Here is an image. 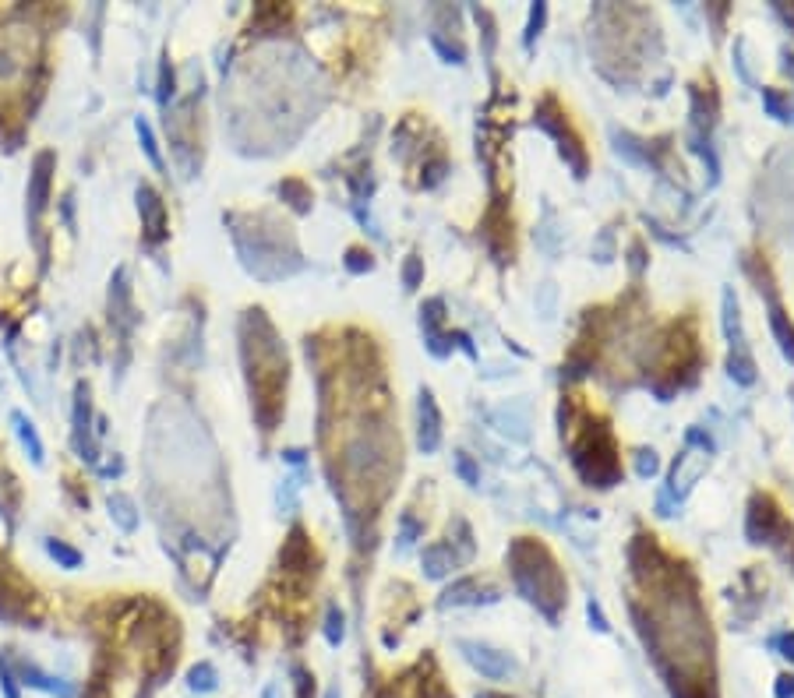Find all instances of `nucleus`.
Segmentation results:
<instances>
[{
  "instance_id": "obj_25",
  "label": "nucleus",
  "mask_w": 794,
  "mask_h": 698,
  "mask_svg": "<svg viewBox=\"0 0 794 698\" xmlns=\"http://www.w3.org/2000/svg\"><path fill=\"white\" fill-rule=\"evenodd\" d=\"M279 194H287V198H294V205L301 208V212H308V201H311V194L304 191V184H297V180H287L283 187H279Z\"/></svg>"
},
{
  "instance_id": "obj_18",
  "label": "nucleus",
  "mask_w": 794,
  "mask_h": 698,
  "mask_svg": "<svg viewBox=\"0 0 794 698\" xmlns=\"http://www.w3.org/2000/svg\"><path fill=\"white\" fill-rule=\"evenodd\" d=\"M635 473H639L642 480L660 473V459H656V451H653V448H639V451H635Z\"/></svg>"
},
{
  "instance_id": "obj_9",
  "label": "nucleus",
  "mask_w": 794,
  "mask_h": 698,
  "mask_svg": "<svg viewBox=\"0 0 794 698\" xmlns=\"http://www.w3.org/2000/svg\"><path fill=\"white\" fill-rule=\"evenodd\" d=\"M460 653L467 656V663L480 671L483 678H491V681H501V678H508L512 671H515V663L508 660V653H498V649H491V646H483V642H470V639H463L460 642Z\"/></svg>"
},
{
  "instance_id": "obj_1",
  "label": "nucleus",
  "mask_w": 794,
  "mask_h": 698,
  "mask_svg": "<svg viewBox=\"0 0 794 698\" xmlns=\"http://www.w3.org/2000/svg\"><path fill=\"white\" fill-rule=\"evenodd\" d=\"M629 564L639 585L629 610L671 698H717L713 631L692 571L664 554L656 537H635Z\"/></svg>"
},
{
  "instance_id": "obj_11",
  "label": "nucleus",
  "mask_w": 794,
  "mask_h": 698,
  "mask_svg": "<svg viewBox=\"0 0 794 698\" xmlns=\"http://www.w3.org/2000/svg\"><path fill=\"white\" fill-rule=\"evenodd\" d=\"M727 374L735 385H756V357L749 349V342H731V357H727Z\"/></svg>"
},
{
  "instance_id": "obj_37",
  "label": "nucleus",
  "mask_w": 794,
  "mask_h": 698,
  "mask_svg": "<svg viewBox=\"0 0 794 698\" xmlns=\"http://www.w3.org/2000/svg\"><path fill=\"white\" fill-rule=\"evenodd\" d=\"M781 67H784V75H791L794 78V50H788V46L781 50Z\"/></svg>"
},
{
  "instance_id": "obj_3",
  "label": "nucleus",
  "mask_w": 794,
  "mask_h": 698,
  "mask_svg": "<svg viewBox=\"0 0 794 698\" xmlns=\"http://www.w3.org/2000/svg\"><path fill=\"white\" fill-rule=\"evenodd\" d=\"M508 571H512V582H515L519 596L526 603H533L547 621H558V614L569 600L565 596L569 582H565L554 554L544 544H537L530 537H519L508 547Z\"/></svg>"
},
{
  "instance_id": "obj_16",
  "label": "nucleus",
  "mask_w": 794,
  "mask_h": 698,
  "mask_svg": "<svg viewBox=\"0 0 794 698\" xmlns=\"http://www.w3.org/2000/svg\"><path fill=\"white\" fill-rule=\"evenodd\" d=\"M544 21H547V4L537 0V4L530 7V21H526V32H523V43H526V46L537 43V35L544 32Z\"/></svg>"
},
{
  "instance_id": "obj_29",
  "label": "nucleus",
  "mask_w": 794,
  "mask_h": 698,
  "mask_svg": "<svg viewBox=\"0 0 794 698\" xmlns=\"http://www.w3.org/2000/svg\"><path fill=\"white\" fill-rule=\"evenodd\" d=\"M770 646H774V649H777V653H781V656H784V660H788V663L794 667V631H784V635H777V639H774Z\"/></svg>"
},
{
  "instance_id": "obj_2",
  "label": "nucleus",
  "mask_w": 794,
  "mask_h": 698,
  "mask_svg": "<svg viewBox=\"0 0 794 698\" xmlns=\"http://www.w3.org/2000/svg\"><path fill=\"white\" fill-rule=\"evenodd\" d=\"M248 325L255 328V335L244 328V357L248 367L258 374H251V392H255V413L262 420L265 430H272V423L283 410V388H287V353L279 349L272 325L262 318V310H251Z\"/></svg>"
},
{
  "instance_id": "obj_20",
  "label": "nucleus",
  "mask_w": 794,
  "mask_h": 698,
  "mask_svg": "<svg viewBox=\"0 0 794 698\" xmlns=\"http://www.w3.org/2000/svg\"><path fill=\"white\" fill-rule=\"evenodd\" d=\"M142 208L149 212V226H153V237H159V226H162V208H159V201H156V194L149 191V187H142Z\"/></svg>"
},
{
  "instance_id": "obj_19",
  "label": "nucleus",
  "mask_w": 794,
  "mask_h": 698,
  "mask_svg": "<svg viewBox=\"0 0 794 698\" xmlns=\"http://www.w3.org/2000/svg\"><path fill=\"white\" fill-rule=\"evenodd\" d=\"M452 462H456V473H460V480H463V483H470V487L480 483V469H476V462L467 455V451H456V459H452Z\"/></svg>"
},
{
  "instance_id": "obj_17",
  "label": "nucleus",
  "mask_w": 794,
  "mask_h": 698,
  "mask_svg": "<svg viewBox=\"0 0 794 698\" xmlns=\"http://www.w3.org/2000/svg\"><path fill=\"white\" fill-rule=\"evenodd\" d=\"M431 46H435V50H438V53L445 57V64H467V50H463L460 43H452V46H449V43H445V39H442L438 32H431Z\"/></svg>"
},
{
  "instance_id": "obj_32",
  "label": "nucleus",
  "mask_w": 794,
  "mask_h": 698,
  "mask_svg": "<svg viewBox=\"0 0 794 698\" xmlns=\"http://www.w3.org/2000/svg\"><path fill=\"white\" fill-rule=\"evenodd\" d=\"M138 135H142V145H145V152H149V159H153V162H156V166H162V159H159L156 145H153V131H149V124H145V121H138Z\"/></svg>"
},
{
  "instance_id": "obj_6",
  "label": "nucleus",
  "mask_w": 794,
  "mask_h": 698,
  "mask_svg": "<svg viewBox=\"0 0 794 698\" xmlns=\"http://www.w3.org/2000/svg\"><path fill=\"white\" fill-rule=\"evenodd\" d=\"M533 124H537L540 131H547L551 138L558 141V152H562V159H565V166L572 169V176H576V180H583V176L590 173V159H586V148H583L579 135L572 131V124L565 121V114L558 110L554 96H547V99H544V103L537 106V117H533Z\"/></svg>"
},
{
  "instance_id": "obj_27",
  "label": "nucleus",
  "mask_w": 794,
  "mask_h": 698,
  "mask_svg": "<svg viewBox=\"0 0 794 698\" xmlns=\"http://www.w3.org/2000/svg\"><path fill=\"white\" fill-rule=\"evenodd\" d=\"M46 166H50V155L39 159V169H35V191H32V205L43 208V194H46Z\"/></svg>"
},
{
  "instance_id": "obj_21",
  "label": "nucleus",
  "mask_w": 794,
  "mask_h": 698,
  "mask_svg": "<svg viewBox=\"0 0 794 698\" xmlns=\"http://www.w3.org/2000/svg\"><path fill=\"white\" fill-rule=\"evenodd\" d=\"M14 423H18V434H21V441L28 444V451H32V459L35 462H43V444H39V437H35V430H32V423L25 417H14Z\"/></svg>"
},
{
  "instance_id": "obj_39",
  "label": "nucleus",
  "mask_w": 794,
  "mask_h": 698,
  "mask_svg": "<svg viewBox=\"0 0 794 698\" xmlns=\"http://www.w3.org/2000/svg\"><path fill=\"white\" fill-rule=\"evenodd\" d=\"M325 698H339V688H328V695Z\"/></svg>"
},
{
  "instance_id": "obj_30",
  "label": "nucleus",
  "mask_w": 794,
  "mask_h": 698,
  "mask_svg": "<svg viewBox=\"0 0 794 698\" xmlns=\"http://www.w3.org/2000/svg\"><path fill=\"white\" fill-rule=\"evenodd\" d=\"M50 554H53L57 561H64L67 568H78V561H82L78 554H75V551H71V547H64V544H57V540L50 544Z\"/></svg>"
},
{
  "instance_id": "obj_38",
  "label": "nucleus",
  "mask_w": 794,
  "mask_h": 698,
  "mask_svg": "<svg viewBox=\"0 0 794 698\" xmlns=\"http://www.w3.org/2000/svg\"><path fill=\"white\" fill-rule=\"evenodd\" d=\"M476 698H508V695H501V692H476Z\"/></svg>"
},
{
  "instance_id": "obj_23",
  "label": "nucleus",
  "mask_w": 794,
  "mask_h": 698,
  "mask_svg": "<svg viewBox=\"0 0 794 698\" xmlns=\"http://www.w3.org/2000/svg\"><path fill=\"white\" fill-rule=\"evenodd\" d=\"M346 269L360 276V272H371V269H374V262H371V255H367V251L350 247V251H346Z\"/></svg>"
},
{
  "instance_id": "obj_5",
  "label": "nucleus",
  "mask_w": 794,
  "mask_h": 698,
  "mask_svg": "<svg viewBox=\"0 0 794 698\" xmlns=\"http://www.w3.org/2000/svg\"><path fill=\"white\" fill-rule=\"evenodd\" d=\"M745 537L756 547H774L784 561L794 554V526L784 519L781 505L770 494H752L749 515H745Z\"/></svg>"
},
{
  "instance_id": "obj_14",
  "label": "nucleus",
  "mask_w": 794,
  "mask_h": 698,
  "mask_svg": "<svg viewBox=\"0 0 794 698\" xmlns=\"http://www.w3.org/2000/svg\"><path fill=\"white\" fill-rule=\"evenodd\" d=\"M724 335H727V342H742L745 339V332H742V307H738L735 289H724Z\"/></svg>"
},
{
  "instance_id": "obj_35",
  "label": "nucleus",
  "mask_w": 794,
  "mask_h": 698,
  "mask_svg": "<svg viewBox=\"0 0 794 698\" xmlns=\"http://www.w3.org/2000/svg\"><path fill=\"white\" fill-rule=\"evenodd\" d=\"M774 11L781 14V21H784V25L794 32V4H781V0H777V4H774Z\"/></svg>"
},
{
  "instance_id": "obj_7",
  "label": "nucleus",
  "mask_w": 794,
  "mask_h": 698,
  "mask_svg": "<svg viewBox=\"0 0 794 698\" xmlns=\"http://www.w3.org/2000/svg\"><path fill=\"white\" fill-rule=\"evenodd\" d=\"M710 455H713L710 437H706L703 430H688V434H685V451L678 455V462H674V469H671V480H667V498H678V501H681V498L696 487V480L706 473Z\"/></svg>"
},
{
  "instance_id": "obj_34",
  "label": "nucleus",
  "mask_w": 794,
  "mask_h": 698,
  "mask_svg": "<svg viewBox=\"0 0 794 698\" xmlns=\"http://www.w3.org/2000/svg\"><path fill=\"white\" fill-rule=\"evenodd\" d=\"M774 695L777 698H794V674H781V678H777Z\"/></svg>"
},
{
  "instance_id": "obj_22",
  "label": "nucleus",
  "mask_w": 794,
  "mask_h": 698,
  "mask_svg": "<svg viewBox=\"0 0 794 698\" xmlns=\"http://www.w3.org/2000/svg\"><path fill=\"white\" fill-rule=\"evenodd\" d=\"M191 688H194V692H212V688H216V671H212L208 663L194 667V671H191Z\"/></svg>"
},
{
  "instance_id": "obj_12",
  "label": "nucleus",
  "mask_w": 794,
  "mask_h": 698,
  "mask_svg": "<svg viewBox=\"0 0 794 698\" xmlns=\"http://www.w3.org/2000/svg\"><path fill=\"white\" fill-rule=\"evenodd\" d=\"M483 596H480V582L476 578H460V582H452L445 592H442V607H463V603H480ZM483 603H491V600H483Z\"/></svg>"
},
{
  "instance_id": "obj_36",
  "label": "nucleus",
  "mask_w": 794,
  "mask_h": 698,
  "mask_svg": "<svg viewBox=\"0 0 794 698\" xmlns=\"http://www.w3.org/2000/svg\"><path fill=\"white\" fill-rule=\"evenodd\" d=\"M629 255H633V272L639 276V272L646 269V255H642V244H639V240L633 244V251H629Z\"/></svg>"
},
{
  "instance_id": "obj_31",
  "label": "nucleus",
  "mask_w": 794,
  "mask_h": 698,
  "mask_svg": "<svg viewBox=\"0 0 794 698\" xmlns=\"http://www.w3.org/2000/svg\"><path fill=\"white\" fill-rule=\"evenodd\" d=\"M110 508H117V519H121V526H124V529H131V526H135V515H131V505H128L124 498H114V501H110Z\"/></svg>"
},
{
  "instance_id": "obj_15",
  "label": "nucleus",
  "mask_w": 794,
  "mask_h": 698,
  "mask_svg": "<svg viewBox=\"0 0 794 698\" xmlns=\"http://www.w3.org/2000/svg\"><path fill=\"white\" fill-rule=\"evenodd\" d=\"M763 92V106H766V114L774 117V121H781V124H794V106L777 92V89H759Z\"/></svg>"
},
{
  "instance_id": "obj_26",
  "label": "nucleus",
  "mask_w": 794,
  "mask_h": 698,
  "mask_svg": "<svg viewBox=\"0 0 794 698\" xmlns=\"http://www.w3.org/2000/svg\"><path fill=\"white\" fill-rule=\"evenodd\" d=\"M586 617H590V628L594 631H601V635H608L611 631V624H608V617H604V607L590 596V603H586Z\"/></svg>"
},
{
  "instance_id": "obj_10",
  "label": "nucleus",
  "mask_w": 794,
  "mask_h": 698,
  "mask_svg": "<svg viewBox=\"0 0 794 698\" xmlns=\"http://www.w3.org/2000/svg\"><path fill=\"white\" fill-rule=\"evenodd\" d=\"M417 413H421L417 441H421V448L431 455V451H438V444H442V413H438V403H435V392H431V388H421Z\"/></svg>"
},
{
  "instance_id": "obj_24",
  "label": "nucleus",
  "mask_w": 794,
  "mask_h": 698,
  "mask_svg": "<svg viewBox=\"0 0 794 698\" xmlns=\"http://www.w3.org/2000/svg\"><path fill=\"white\" fill-rule=\"evenodd\" d=\"M346 621H342V614L332 607L328 610V624H325V639H328V646H339L342 642V635H346V628H342Z\"/></svg>"
},
{
  "instance_id": "obj_13",
  "label": "nucleus",
  "mask_w": 794,
  "mask_h": 698,
  "mask_svg": "<svg viewBox=\"0 0 794 698\" xmlns=\"http://www.w3.org/2000/svg\"><path fill=\"white\" fill-rule=\"evenodd\" d=\"M452 568H456V554H452L449 547L435 544V547L424 551V575H428V578H445Z\"/></svg>"
},
{
  "instance_id": "obj_33",
  "label": "nucleus",
  "mask_w": 794,
  "mask_h": 698,
  "mask_svg": "<svg viewBox=\"0 0 794 698\" xmlns=\"http://www.w3.org/2000/svg\"><path fill=\"white\" fill-rule=\"evenodd\" d=\"M315 695V678L308 671H297V698H311Z\"/></svg>"
},
{
  "instance_id": "obj_4",
  "label": "nucleus",
  "mask_w": 794,
  "mask_h": 698,
  "mask_svg": "<svg viewBox=\"0 0 794 698\" xmlns=\"http://www.w3.org/2000/svg\"><path fill=\"white\" fill-rule=\"evenodd\" d=\"M572 466L590 487H601V490H608L622 480L618 444L604 420L583 413V434L572 441Z\"/></svg>"
},
{
  "instance_id": "obj_8",
  "label": "nucleus",
  "mask_w": 794,
  "mask_h": 698,
  "mask_svg": "<svg viewBox=\"0 0 794 698\" xmlns=\"http://www.w3.org/2000/svg\"><path fill=\"white\" fill-rule=\"evenodd\" d=\"M745 269H749V276L756 279V289L766 296V307H770V332H774V339H777V346H781V353H784V360H791L794 364V325H791V314L784 310V303H781V296H777V286H774V276H770V269L763 265V272L752 265V262H745Z\"/></svg>"
},
{
  "instance_id": "obj_28",
  "label": "nucleus",
  "mask_w": 794,
  "mask_h": 698,
  "mask_svg": "<svg viewBox=\"0 0 794 698\" xmlns=\"http://www.w3.org/2000/svg\"><path fill=\"white\" fill-rule=\"evenodd\" d=\"M424 279V262L421 258H410L406 262V269H403V282H406V289H417Z\"/></svg>"
}]
</instances>
